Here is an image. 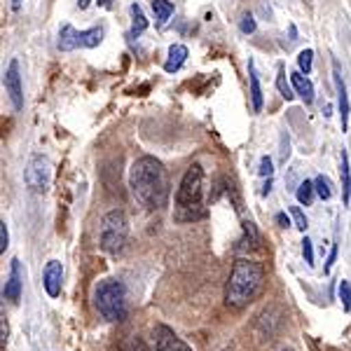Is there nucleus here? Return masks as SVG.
Listing matches in <instances>:
<instances>
[{
    "instance_id": "nucleus-1",
    "label": "nucleus",
    "mask_w": 351,
    "mask_h": 351,
    "mask_svg": "<svg viewBox=\"0 0 351 351\" xmlns=\"http://www.w3.org/2000/svg\"><path fill=\"white\" fill-rule=\"evenodd\" d=\"M129 188L134 199L148 211L162 208L169 199V176L167 169L155 157H141L132 164L129 171Z\"/></svg>"
},
{
    "instance_id": "nucleus-2",
    "label": "nucleus",
    "mask_w": 351,
    "mask_h": 351,
    "mask_svg": "<svg viewBox=\"0 0 351 351\" xmlns=\"http://www.w3.org/2000/svg\"><path fill=\"white\" fill-rule=\"evenodd\" d=\"M265 281V267L253 260H237L225 286V302L232 309H241L260 293Z\"/></svg>"
},
{
    "instance_id": "nucleus-3",
    "label": "nucleus",
    "mask_w": 351,
    "mask_h": 351,
    "mask_svg": "<svg viewBox=\"0 0 351 351\" xmlns=\"http://www.w3.org/2000/svg\"><path fill=\"white\" fill-rule=\"evenodd\" d=\"M202 185H204V171L199 164H192L185 171L180 188L176 192V220L190 223V220L206 218V206L202 202Z\"/></svg>"
},
{
    "instance_id": "nucleus-4",
    "label": "nucleus",
    "mask_w": 351,
    "mask_h": 351,
    "mask_svg": "<svg viewBox=\"0 0 351 351\" xmlns=\"http://www.w3.org/2000/svg\"><path fill=\"white\" fill-rule=\"evenodd\" d=\"M94 307L106 321H122L127 314V291L122 281L104 279L94 291Z\"/></svg>"
},
{
    "instance_id": "nucleus-5",
    "label": "nucleus",
    "mask_w": 351,
    "mask_h": 351,
    "mask_svg": "<svg viewBox=\"0 0 351 351\" xmlns=\"http://www.w3.org/2000/svg\"><path fill=\"white\" fill-rule=\"evenodd\" d=\"M129 237V223L127 216L117 208V211H108L101 220V248L106 253H120L127 243Z\"/></svg>"
},
{
    "instance_id": "nucleus-6",
    "label": "nucleus",
    "mask_w": 351,
    "mask_h": 351,
    "mask_svg": "<svg viewBox=\"0 0 351 351\" xmlns=\"http://www.w3.org/2000/svg\"><path fill=\"white\" fill-rule=\"evenodd\" d=\"M104 40V28L96 26V28H87V31H77L71 24H66L61 28L59 33V49L61 52H73L77 47H96Z\"/></svg>"
},
{
    "instance_id": "nucleus-7",
    "label": "nucleus",
    "mask_w": 351,
    "mask_h": 351,
    "mask_svg": "<svg viewBox=\"0 0 351 351\" xmlns=\"http://www.w3.org/2000/svg\"><path fill=\"white\" fill-rule=\"evenodd\" d=\"M49 178H52V164H49V160L43 155H33L31 160H28V167L24 173L26 185L33 192H47Z\"/></svg>"
},
{
    "instance_id": "nucleus-8",
    "label": "nucleus",
    "mask_w": 351,
    "mask_h": 351,
    "mask_svg": "<svg viewBox=\"0 0 351 351\" xmlns=\"http://www.w3.org/2000/svg\"><path fill=\"white\" fill-rule=\"evenodd\" d=\"M3 84H5V92L10 94V101H12L14 110H21L24 108V89H21V73H19V61L12 59L5 71V77H3Z\"/></svg>"
},
{
    "instance_id": "nucleus-9",
    "label": "nucleus",
    "mask_w": 351,
    "mask_h": 351,
    "mask_svg": "<svg viewBox=\"0 0 351 351\" xmlns=\"http://www.w3.org/2000/svg\"><path fill=\"white\" fill-rule=\"evenodd\" d=\"M152 337H155V349L157 351H192L188 342H183L176 332L171 330L169 326H157L155 332H152Z\"/></svg>"
},
{
    "instance_id": "nucleus-10",
    "label": "nucleus",
    "mask_w": 351,
    "mask_h": 351,
    "mask_svg": "<svg viewBox=\"0 0 351 351\" xmlns=\"http://www.w3.org/2000/svg\"><path fill=\"white\" fill-rule=\"evenodd\" d=\"M61 284H64V267H61L59 260H49L47 267H45V276H43V286H45V291H47V295L59 298Z\"/></svg>"
},
{
    "instance_id": "nucleus-11",
    "label": "nucleus",
    "mask_w": 351,
    "mask_h": 351,
    "mask_svg": "<svg viewBox=\"0 0 351 351\" xmlns=\"http://www.w3.org/2000/svg\"><path fill=\"white\" fill-rule=\"evenodd\" d=\"M21 288H24V274H21V263L19 260H12V267H10V279L8 284H5V298L10 300V302H19L21 298Z\"/></svg>"
},
{
    "instance_id": "nucleus-12",
    "label": "nucleus",
    "mask_w": 351,
    "mask_h": 351,
    "mask_svg": "<svg viewBox=\"0 0 351 351\" xmlns=\"http://www.w3.org/2000/svg\"><path fill=\"white\" fill-rule=\"evenodd\" d=\"M335 68V84H337V104H339V120H342V129L347 132L349 127V96H347V87H344L342 73H339V64L335 61L332 64Z\"/></svg>"
},
{
    "instance_id": "nucleus-13",
    "label": "nucleus",
    "mask_w": 351,
    "mask_h": 351,
    "mask_svg": "<svg viewBox=\"0 0 351 351\" xmlns=\"http://www.w3.org/2000/svg\"><path fill=\"white\" fill-rule=\"evenodd\" d=\"M291 84H293V89H295V94L302 96L304 104L314 101V84L307 80L304 73H291Z\"/></svg>"
},
{
    "instance_id": "nucleus-14",
    "label": "nucleus",
    "mask_w": 351,
    "mask_h": 351,
    "mask_svg": "<svg viewBox=\"0 0 351 351\" xmlns=\"http://www.w3.org/2000/svg\"><path fill=\"white\" fill-rule=\"evenodd\" d=\"M185 59H188V47H185V45H171V47H169V59H167V64H164V71L176 73L185 64Z\"/></svg>"
},
{
    "instance_id": "nucleus-15",
    "label": "nucleus",
    "mask_w": 351,
    "mask_h": 351,
    "mask_svg": "<svg viewBox=\"0 0 351 351\" xmlns=\"http://www.w3.org/2000/svg\"><path fill=\"white\" fill-rule=\"evenodd\" d=\"M248 82H251L253 110L260 112V110H263V89H260V80H258V73H256V64H253V59L248 61Z\"/></svg>"
},
{
    "instance_id": "nucleus-16",
    "label": "nucleus",
    "mask_w": 351,
    "mask_h": 351,
    "mask_svg": "<svg viewBox=\"0 0 351 351\" xmlns=\"http://www.w3.org/2000/svg\"><path fill=\"white\" fill-rule=\"evenodd\" d=\"M152 10H155V19L160 28L167 26L169 19L173 16V5L169 0H152Z\"/></svg>"
},
{
    "instance_id": "nucleus-17",
    "label": "nucleus",
    "mask_w": 351,
    "mask_h": 351,
    "mask_svg": "<svg viewBox=\"0 0 351 351\" xmlns=\"http://www.w3.org/2000/svg\"><path fill=\"white\" fill-rule=\"evenodd\" d=\"M132 19H134V24H132V31H129V38H136L148 28V19H145L141 5H136V3L132 5Z\"/></svg>"
},
{
    "instance_id": "nucleus-18",
    "label": "nucleus",
    "mask_w": 351,
    "mask_h": 351,
    "mask_svg": "<svg viewBox=\"0 0 351 351\" xmlns=\"http://www.w3.org/2000/svg\"><path fill=\"white\" fill-rule=\"evenodd\" d=\"M342 197L344 202H349L351 197V169H349V157L342 150Z\"/></svg>"
},
{
    "instance_id": "nucleus-19",
    "label": "nucleus",
    "mask_w": 351,
    "mask_h": 351,
    "mask_svg": "<svg viewBox=\"0 0 351 351\" xmlns=\"http://www.w3.org/2000/svg\"><path fill=\"white\" fill-rule=\"evenodd\" d=\"M314 180H304V183H300V188H298V202L300 204H304V206H309L311 202H314Z\"/></svg>"
},
{
    "instance_id": "nucleus-20",
    "label": "nucleus",
    "mask_w": 351,
    "mask_h": 351,
    "mask_svg": "<svg viewBox=\"0 0 351 351\" xmlns=\"http://www.w3.org/2000/svg\"><path fill=\"white\" fill-rule=\"evenodd\" d=\"M314 188H316V195H319L321 199H330V197H332V183L326 178V176H316Z\"/></svg>"
},
{
    "instance_id": "nucleus-21",
    "label": "nucleus",
    "mask_w": 351,
    "mask_h": 351,
    "mask_svg": "<svg viewBox=\"0 0 351 351\" xmlns=\"http://www.w3.org/2000/svg\"><path fill=\"white\" fill-rule=\"evenodd\" d=\"M276 89H279V94L284 96L286 101H293V89H291V84H288V80H286V71L281 68L279 71V75H276Z\"/></svg>"
},
{
    "instance_id": "nucleus-22",
    "label": "nucleus",
    "mask_w": 351,
    "mask_h": 351,
    "mask_svg": "<svg viewBox=\"0 0 351 351\" xmlns=\"http://www.w3.org/2000/svg\"><path fill=\"white\" fill-rule=\"evenodd\" d=\"M122 351H152L148 347V342H145L143 337H138V335H132L127 339V342L122 344Z\"/></svg>"
},
{
    "instance_id": "nucleus-23",
    "label": "nucleus",
    "mask_w": 351,
    "mask_h": 351,
    "mask_svg": "<svg viewBox=\"0 0 351 351\" xmlns=\"http://www.w3.org/2000/svg\"><path fill=\"white\" fill-rule=\"evenodd\" d=\"M311 59H314V52H311V49H302V52L298 54V66H300V73H304V75H309V73H311Z\"/></svg>"
},
{
    "instance_id": "nucleus-24",
    "label": "nucleus",
    "mask_w": 351,
    "mask_h": 351,
    "mask_svg": "<svg viewBox=\"0 0 351 351\" xmlns=\"http://www.w3.org/2000/svg\"><path fill=\"white\" fill-rule=\"evenodd\" d=\"M339 300H342V307L351 311V284L349 281H339Z\"/></svg>"
},
{
    "instance_id": "nucleus-25",
    "label": "nucleus",
    "mask_w": 351,
    "mask_h": 351,
    "mask_svg": "<svg viewBox=\"0 0 351 351\" xmlns=\"http://www.w3.org/2000/svg\"><path fill=\"white\" fill-rule=\"evenodd\" d=\"M291 216H293V220H295V228L298 230H307V216H304V213L302 211H300V208L298 206H293L291 208Z\"/></svg>"
},
{
    "instance_id": "nucleus-26",
    "label": "nucleus",
    "mask_w": 351,
    "mask_h": 351,
    "mask_svg": "<svg viewBox=\"0 0 351 351\" xmlns=\"http://www.w3.org/2000/svg\"><path fill=\"white\" fill-rule=\"evenodd\" d=\"M258 173H260V176H265V178H271V173H274V164H271L269 157H263V160H260Z\"/></svg>"
},
{
    "instance_id": "nucleus-27",
    "label": "nucleus",
    "mask_w": 351,
    "mask_h": 351,
    "mask_svg": "<svg viewBox=\"0 0 351 351\" xmlns=\"http://www.w3.org/2000/svg\"><path fill=\"white\" fill-rule=\"evenodd\" d=\"M302 256H304V263L314 265V246H311V241L307 237H304V241H302Z\"/></svg>"
},
{
    "instance_id": "nucleus-28",
    "label": "nucleus",
    "mask_w": 351,
    "mask_h": 351,
    "mask_svg": "<svg viewBox=\"0 0 351 351\" xmlns=\"http://www.w3.org/2000/svg\"><path fill=\"white\" fill-rule=\"evenodd\" d=\"M8 243H10L8 225H5V220H0V253H5V248H8Z\"/></svg>"
},
{
    "instance_id": "nucleus-29",
    "label": "nucleus",
    "mask_w": 351,
    "mask_h": 351,
    "mask_svg": "<svg viewBox=\"0 0 351 351\" xmlns=\"http://www.w3.org/2000/svg\"><path fill=\"white\" fill-rule=\"evenodd\" d=\"M239 28H241V33H253V31H256V19H253L251 14H246L241 19V26Z\"/></svg>"
},
{
    "instance_id": "nucleus-30",
    "label": "nucleus",
    "mask_w": 351,
    "mask_h": 351,
    "mask_svg": "<svg viewBox=\"0 0 351 351\" xmlns=\"http://www.w3.org/2000/svg\"><path fill=\"white\" fill-rule=\"evenodd\" d=\"M335 258H337V246H332V251H330V258H328V265H326V271H330L332 263H335Z\"/></svg>"
},
{
    "instance_id": "nucleus-31",
    "label": "nucleus",
    "mask_w": 351,
    "mask_h": 351,
    "mask_svg": "<svg viewBox=\"0 0 351 351\" xmlns=\"http://www.w3.org/2000/svg\"><path fill=\"white\" fill-rule=\"evenodd\" d=\"M276 223H279L281 228H288V225H291V223H288V218H286V213H279V216H276Z\"/></svg>"
},
{
    "instance_id": "nucleus-32",
    "label": "nucleus",
    "mask_w": 351,
    "mask_h": 351,
    "mask_svg": "<svg viewBox=\"0 0 351 351\" xmlns=\"http://www.w3.org/2000/svg\"><path fill=\"white\" fill-rule=\"evenodd\" d=\"M89 3H92V0H77V8H80V10H87V8H89Z\"/></svg>"
},
{
    "instance_id": "nucleus-33",
    "label": "nucleus",
    "mask_w": 351,
    "mask_h": 351,
    "mask_svg": "<svg viewBox=\"0 0 351 351\" xmlns=\"http://www.w3.org/2000/svg\"><path fill=\"white\" fill-rule=\"evenodd\" d=\"M5 339H8V324H5V319H3V344H5Z\"/></svg>"
},
{
    "instance_id": "nucleus-34",
    "label": "nucleus",
    "mask_w": 351,
    "mask_h": 351,
    "mask_svg": "<svg viewBox=\"0 0 351 351\" xmlns=\"http://www.w3.org/2000/svg\"><path fill=\"white\" fill-rule=\"evenodd\" d=\"M99 5H104V8H110V0H99Z\"/></svg>"
},
{
    "instance_id": "nucleus-35",
    "label": "nucleus",
    "mask_w": 351,
    "mask_h": 351,
    "mask_svg": "<svg viewBox=\"0 0 351 351\" xmlns=\"http://www.w3.org/2000/svg\"><path fill=\"white\" fill-rule=\"evenodd\" d=\"M12 5H14V8H19V5H21V0H12Z\"/></svg>"
},
{
    "instance_id": "nucleus-36",
    "label": "nucleus",
    "mask_w": 351,
    "mask_h": 351,
    "mask_svg": "<svg viewBox=\"0 0 351 351\" xmlns=\"http://www.w3.org/2000/svg\"><path fill=\"white\" fill-rule=\"evenodd\" d=\"M284 351H293V349H284Z\"/></svg>"
}]
</instances>
